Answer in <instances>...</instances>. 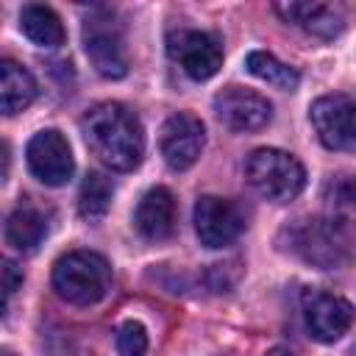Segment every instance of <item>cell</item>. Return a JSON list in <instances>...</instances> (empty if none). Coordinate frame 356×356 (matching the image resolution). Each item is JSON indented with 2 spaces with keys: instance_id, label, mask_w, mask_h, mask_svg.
I'll list each match as a JSON object with an SVG mask.
<instances>
[{
  "instance_id": "ba28073f",
  "label": "cell",
  "mask_w": 356,
  "mask_h": 356,
  "mask_svg": "<svg viewBox=\"0 0 356 356\" xmlns=\"http://www.w3.org/2000/svg\"><path fill=\"white\" fill-rule=\"evenodd\" d=\"M195 231L206 248H225L245 231V214L228 197L203 195L195 203Z\"/></svg>"
},
{
  "instance_id": "7402d4cb",
  "label": "cell",
  "mask_w": 356,
  "mask_h": 356,
  "mask_svg": "<svg viewBox=\"0 0 356 356\" xmlns=\"http://www.w3.org/2000/svg\"><path fill=\"white\" fill-rule=\"evenodd\" d=\"M8 167H11V150H8V145L0 139V181L8 175Z\"/></svg>"
},
{
  "instance_id": "9a60e30c",
  "label": "cell",
  "mask_w": 356,
  "mask_h": 356,
  "mask_svg": "<svg viewBox=\"0 0 356 356\" xmlns=\"http://www.w3.org/2000/svg\"><path fill=\"white\" fill-rule=\"evenodd\" d=\"M36 97L33 75L14 58H0V114H17Z\"/></svg>"
},
{
  "instance_id": "cb8c5ba5",
  "label": "cell",
  "mask_w": 356,
  "mask_h": 356,
  "mask_svg": "<svg viewBox=\"0 0 356 356\" xmlns=\"http://www.w3.org/2000/svg\"><path fill=\"white\" fill-rule=\"evenodd\" d=\"M0 356H14L11 350H6V348H0Z\"/></svg>"
},
{
  "instance_id": "8fae6325",
  "label": "cell",
  "mask_w": 356,
  "mask_h": 356,
  "mask_svg": "<svg viewBox=\"0 0 356 356\" xmlns=\"http://www.w3.org/2000/svg\"><path fill=\"white\" fill-rule=\"evenodd\" d=\"M28 167L31 172L47 184V186H64L72 178L75 161H72V150L70 142L64 139V134L58 131H39L31 142H28Z\"/></svg>"
},
{
  "instance_id": "277c9868",
  "label": "cell",
  "mask_w": 356,
  "mask_h": 356,
  "mask_svg": "<svg viewBox=\"0 0 356 356\" xmlns=\"http://www.w3.org/2000/svg\"><path fill=\"white\" fill-rule=\"evenodd\" d=\"M245 178L248 184L273 203L295 200L306 186L303 164L278 147H259L245 159Z\"/></svg>"
},
{
  "instance_id": "44dd1931",
  "label": "cell",
  "mask_w": 356,
  "mask_h": 356,
  "mask_svg": "<svg viewBox=\"0 0 356 356\" xmlns=\"http://www.w3.org/2000/svg\"><path fill=\"white\" fill-rule=\"evenodd\" d=\"M22 286V270L14 259L0 256V317L6 314L11 298L17 295V289Z\"/></svg>"
},
{
  "instance_id": "603a6c76",
  "label": "cell",
  "mask_w": 356,
  "mask_h": 356,
  "mask_svg": "<svg viewBox=\"0 0 356 356\" xmlns=\"http://www.w3.org/2000/svg\"><path fill=\"white\" fill-rule=\"evenodd\" d=\"M267 356H295L289 348H273V350H267Z\"/></svg>"
},
{
  "instance_id": "e0dca14e",
  "label": "cell",
  "mask_w": 356,
  "mask_h": 356,
  "mask_svg": "<svg viewBox=\"0 0 356 356\" xmlns=\"http://www.w3.org/2000/svg\"><path fill=\"white\" fill-rule=\"evenodd\" d=\"M44 234H47L44 214L33 203H19L6 222V239L17 250H33L44 239Z\"/></svg>"
},
{
  "instance_id": "2e32d148",
  "label": "cell",
  "mask_w": 356,
  "mask_h": 356,
  "mask_svg": "<svg viewBox=\"0 0 356 356\" xmlns=\"http://www.w3.org/2000/svg\"><path fill=\"white\" fill-rule=\"evenodd\" d=\"M19 31L39 47H58L67 39L61 17L50 6H39V3H31L19 11Z\"/></svg>"
},
{
  "instance_id": "3957f363",
  "label": "cell",
  "mask_w": 356,
  "mask_h": 356,
  "mask_svg": "<svg viewBox=\"0 0 356 356\" xmlns=\"http://www.w3.org/2000/svg\"><path fill=\"white\" fill-rule=\"evenodd\" d=\"M111 286V267L100 253L72 250L53 267V289L72 306H92L106 298Z\"/></svg>"
},
{
  "instance_id": "8992f818",
  "label": "cell",
  "mask_w": 356,
  "mask_h": 356,
  "mask_svg": "<svg viewBox=\"0 0 356 356\" xmlns=\"http://www.w3.org/2000/svg\"><path fill=\"white\" fill-rule=\"evenodd\" d=\"M167 53L192 81H209L222 67V42L209 31H172L167 36Z\"/></svg>"
},
{
  "instance_id": "5bb4252c",
  "label": "cell",
  "mask_w": 356,
  "mask_h": 356,
  "mask_svg": "<svg viewBox=\"0 0 356 356\" xmlns=\"http://www.w3.org/2000/svg\"><path fill=\"white\" fill-rule=\"evenodd\" d=\"M286 22L300 25L303 31L320 36V39H334L345 28V17L339 8L328 3H275L273 6Z\"/></svg>"
},
{
  "instance_id": "5b68a950",
  "label": "cell",
  "mask_w": 356,
  "mask_h": 356,
  "mask_svg": "<svg viewBox=\"0 0 356 356\" xmlns=\"http://www.w3.org/2000/svg\"><path fill=\"white\" fill-rule=\"evenodd\" d=\"M83 47L92 67L103 78H122L128 72V56L122 44V25L111 11L97 8L83 19Z\"/></svg>"
},
{
  "instance_id": "6da1fadb",
  "label": "cell",
  "mask_w": 356,
  "mask_h": 356,
  "mask_svg": "<svg viewBox=\"0 0 356 356\" xmlns=\"http://www.w3.org/2000/svg\"><path fill=\"white\" fill-rule=\"evenodd\" d=\"M81 131L86 147L108 170L131 172L139 167L145 156V131L139 117L128 106L114 100L92 106L81 120Z\"/></svg>"
},
{
  "instance_id": "9c48e42d",
  "label": "cell",
  "mask_w": 356,
  "mask_h": 356,
  "mask_svg": "<svg viewBox=\"0 0 356 356\" xmlns=\"http://www.w3.org/2000/svg\"><path fill=\"white\" fill-rule=\"evenodd\" d=\"M312 125L320 136V142L328 150H353L356 131H353V100L350 95L334 92L323 95L312 103Z\"/></svg>"
},
{
  "instance_id": "30bf717a",
  "label": "cell",
  "mask_w": 356,
  "mask_h": 356,
  "mask_svg": "<svg viewBox=\"0 0 356 356\" xmlns=\"http://www.w3.org/2000/svg\"><path fill=\"white\" fill-rule=\"evenodd\" d=\"M203 145H206L203 122L189 111H178V114L167 117V122L161 125V136H159L161 156L178 172L189 170L200 159Z\"/></svg>"
},
{
  "instance_id": "4fadbf2b",
  "label": "cell",
  "mask_w": 356,
  "mask_h": 356,
  "mask_svg": "<svg viewBox=\"0 0 356 356\" xmlns=\"http://www.w3.org/2000/svg\"><path fill=\"white\" fill-rule=\"evenodd\" d=\"M134 225L145 239H164L175 228V197L167 186H153L142 195L136 211H134Z\"/></svg>"
},
{
  "instance_id": "7a4b0ae2",
  "label": "cell",
  "mask_w": 356,
  "mask_h": 356,
  "mask_svg": "<svg viewBox=\"0 0 356 356\" xmlns=\"http://www.w3.org/2000/svg\"><path fill=\"white\" fill-rule=\"evenodd\" d=\"M286 236V250L300 256L303 261L331 270L348 261L350 253V231H348V217H309V220H295L292 225L284 228Z\"/></svg>"
},
{
  "instance_id": "ffe728a7",
  "label": "cell",
  "mask_w": 356,
  "mask_h": 356,
  "mask_svg": "<svg viewBox=\"0 0 356 356\" xmlns=\"http://www.w3.org/2000/svg\"><path fill=\"white\" fill-rule=\"evenodd\" d=\"M114 345H117L120 356H145V350H147V331H145V325L139 320H125L117 328Z\"/></svg>"
},
{
  "instance_id": "7c38bea8",
  "label": "cell",
  "mask_w": 356,
  "mask_h": 356,
  "mask_svg": "<svg viewBox=\"0 0 356 356\" xmlns=\"http://www.w3.org/2000/svg\"><path fill=\"white\" fill-rule=\"evenodd\" d=\"M214 111L231 131H261L273 117L270 100L245 86H225L217 92Z\"/></svg>"
},
{
  "instance_id": "52a82bcc",
  "label": "cell",
  "mask_w": 356,
  "mask_h": 356,
  "mask_svg": "<svg viewBox=\"0 0 356 356\" xmlns=\"http://www.w3.org/2000/svg\"><path fill=\"white\" fill-rule=\"evenodd\" d=\"M300 306H303L306 328L320 342H337L342 334H348V328L353 323L350 300H345L339 295H331L325 289H314V286L303 289Z\"/></svg>"
},
{
  "instance_id": "ac0fdd59",
  "label": "cell",
  "mask_w": 356,
  "mask_h": 356,
  "mask_svg": "<svg viewBox=\"0 0 356 356\" xmlns=\"http://www.w3.org/2000/svg\"><path fill=\"white\" fill-rule=\"evenodd\" d=\"M245 67H248L250 75H256V78H261V81H267L270 86L284 89V92H292V89H298V83H300L298 70H292L289 64L278 61L273 53H264V50L248 53Z\"/></svg>"
},
{
  "instance_id": "d6986e66",
  "label": "cell",
  "mask_w": 356,
  "mask_h": 356,
  "mask_svg": "<svg viewBox=\"0 0 356 356\" xmlns=\"http://www.w3.org/2000/svg\"><path fill=\"white\" fill-rule=\"evenodd\" d=\"M111 197H114V184L100 172H89L81 184V192H78L81 217L89 222H97L111 209Z\"/></svg>"
}]
</instances>
